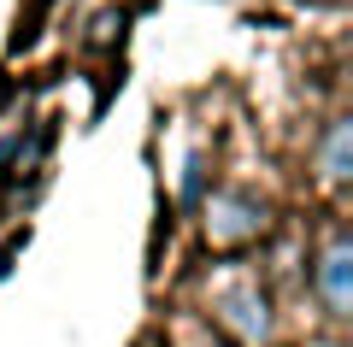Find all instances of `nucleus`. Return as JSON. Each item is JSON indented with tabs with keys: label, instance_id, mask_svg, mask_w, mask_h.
I'll use <instances>...</instances> for the list:
<instances>
[{
	"label": "nucleus",
	"instance_id": "obj_1",
	"mask_svg": "<svg viewBox=\"0 0 353 347\" xmlns=\"http://www.w3.org/2000/svg\"><path fill=\"white\" fill-rule=\"evenodd\" d=\"M212 330L224 335L230 347H265L277 318H271V295H265L253 277H236L212 295Z\"/></svg>",
	"mask_w": 353,
	"mask_h": 347
},
{
	"label": "nucleus",
	"instance_id": "obj_2",
	"mask_svg": "<svg viewBox=\"0 0 353 347\" xmlns=\"http://www.w3.org/2000/svg\"><path fill=\"white\" fill-rule=\"evenodd\" d=\"M206 212V248L212 253H241L271 230V206L248 188H218L212 200H201Z\"/></svg>",
	"mask_w": 353,
	"mask_h": 347
},
{
	"label": "nucleus",
	"instance_id": "obj_3",
	"mask_svg": "<svg viewBox=\"0 0 353 347\" xmlns=\"http://www.w3.org/2000/svg\"><path fill=\"white\" fill-rule=\"evenodd\" d=\"M312 288H318V300H324V312H330L336 324L353 312V236H347V230H336V236L318 248V259H312Z\"/></svg>",
	"mask_w": 353,
	"mask_h": 347
},
{
	"label": "nucleus",
	"instance_id": "obj_4",
	"mask_svg": "<svg viewBox=\"0 0 353 347\" xmlns=\"http://www.w3.org/2000/svg\"><path fill=\"white\" fill-rule=\"evenodd\" d=\"M318 177H324L330 188H341L353 177V118H336L324 136V148H318Z\"/></svg>",
	"mask_w": 353,
	"mask_h": 347
},
{
	"label": "nucleus",
	"instance_id": "obj_5",
	"mask_svg": "<svg viewBox=\"0 0 353 347\" xmlns=\"http://www.w3.org/2000/svg\"><path fill=\"white\" fill-rule=\"evenodd\" d=\"M48 6H53V0H30V6H18V24H12V36H6V53H30L41 41V18H48Z\"/></svg>",
	"mask_w": 353,
	"mask_h": 347
},
{
	"label": "nucleus",
	"instance_id": "obj_6",
	"mask_svg": "<svg viewBox=\"0 0 353 347\" xmlns=\"http://www.w3.org/2000/svg\"><path fill=\"white\" fill-rule=\"evenodd\" d=\"M124 24H130V12H118V6H106V12H94V24H88V48H118L124 41Z\"/></svg>",
	"mask_w": 353,
	"mask_h": 347
},
{
	"label": "nucleus",
	"instance_id": "obj_7",
	"mask_svg": "<svg viewBox=\"0 0 353 347\" xmlns=\"http://www.w3.org/2000/svg\"><path fill=\"white\" fill-rule=\"evenodd\" d=\"M201 188H206V165H201V153H189V165H183V206H201Z\"/></svg>",
	"mask_w": 353,
	"mask_h": 347
},
{
	"label": "nucleus",
	"instance_id": "obj_8",
	"mask_svg": "<svg viewBox=\"0 0 353 347\" xmlns=\"http://www.w3.org/2000/svg\"><path fill=\"white\" fill-rule=\"evenodd\" d=\"M24 241H30V230H18V236L6 241V248H0V277L12 271V259H18V248H24Z\"/></svg>",
	"mask_w": 353,
	"mask_h": 347
},
{
	"label": "nucleus",
	"instance_id": "obj_9",
	"mask_svg": "<svg viewBox=\"0 0 353 347\" xmlns=\"http://www.w3.org/2000/svg\"><path fill=\"white\" fill-rule=\"evenodd\" d=\"M189 347H230V341H224V335H218V330H201V335H194Z\"/></svg>",
	"mask_w": 353,
	"mask_h": 347
}]
</instances>
